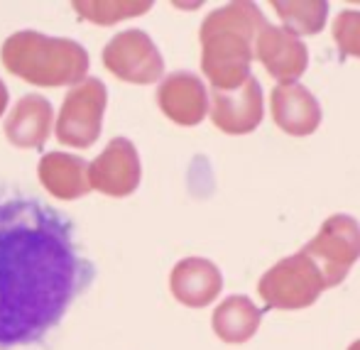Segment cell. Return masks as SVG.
Wrapping results in <instances>:
<instances>
[{
    "label": "cell",
    "instance_id": "1",
    "mask_svg": "<svg viewBox=\"0 0 360 350\" xmlns=\"http://www.w3.org/2000/svg\"><path fill=\"white\" fill-rule=\"evenodd\" d=\"M91 277L67 216L30 196H0V350L42 341Z\"/></svg>",
    "mask_w": 360,
    "mask_h": 350
},
{
    "label": "cell",
    "instance_id": "2",
    "mask_svg": "<svg viewBox=\"0 0 360 350\" xmlns=\"http://www.w3.org/2000/svg\"><path fill=\"white\" fill-rule=\"evenodd\" d=\"M267 27L262 10L250 0L228 3L201 22V71L216 91L240 89L250 79L257 34Z\"/></svg>",
    "mask_w": 360,
    "mask_h": 350
},
{
    "label": "cell",
    "instance_id": "3",
    "mask_svg": "<svg viewBox=\"0 0 360 350\" xmlns=\"http://www.w3.org/2000/svg\"><path fill=\"white\" fill-rule=\"evenodd\" d=\"M3 64L10 74L34 86H79L89 74V54L79 42L67 37H47L22 30L5 39Z\"/></svg>",
    "mask_w": 360,
    "mask_h": 350
},
{
    "label": "cell",
    "instance_id": "4",
    "mask_svg": "<svg viewBox=\"0 0 360 350\" xmlns=\"http://www.w3.org/2000/svg\"><path fill=\"white\" fill-rule=\"evenodd\" d=\"M323 289H328L326 280L307 252H297L280 260L257 282V292L267 309H282V311L311 306Z\"/></svg>",
    "mask_w": 360,
    "mask_h": 350
},
{
    "label": "cell",
    "instance_id": "5",
    "mask_svg": "<svg viewBox=\"0 0 360 350\" xmlns=\"http://www.w3.org/2000/svg\"><path fill=\"white\" fill-rule=\"evenodd\" d=\"M302 252H307L316 262L326 287H336L360 260V223L346 213L326 218L316 238H311L302 247Z\"/></svg>",
    "mask_w": 360,
    "mask_h": 350
},
{
    "label": "cell",
    "instance_id": "6",
    "mask_svg": "<svg viewBox=\"0 0 360 350\" xmlns=\"http://www.w3.org/2000/svg\"><path fill=\"white\" fill-rule=\"evenodd\" d=\"M108 91L101 79H86L67 93L57 120V140L62 145L86 150L101 135Z\"/></svg>",
    "mask_w": 360,
    "mask_h": 350
},
{
    "label": "cell",
    "instance_id": "7",
    "mask_svg": "<svg viewBox=\"0 0 360 350\" xmlns=\"http://www.w3.org/2000/svg\"><path fill=\"white\" fill-rule=\"evenodd\" d=\"M103 64L120 81L140 86L155 84L165 74V59L143 30H125L115 34L103 47Z\"/></svg>",
    "mask_w": 360,
    "mask_h": 350
},
{
    "label": "cell",
    "instance_id": "8",
    "mask_svg": "<svg viewBox=\"0 0 360 350\" xmlns=\"http://www.w3.org/2000/svg\"><path fill=\"white\" fill-rule=\"evenodd\" d=\"M140 176H143V167H140L138 150L128 138L110 140L89 167L91 189L113 199L133 194L140 186Z\"/></svg>",
    "mask_w": 360,
    "mask_h": 350
},
{
    "label": "cell",
    "instance_id": "9",
    "mask_svg": "<svg viewBox=\"0 0 360 350\" xmlns=\"http://www.w3.org/2000/svg\"><path fill=\"white\" fill-rule=\"evenodd\" d=\"M262 86L255 76H250L240 89L211 91V120L221 133L248 135L262 123Z\"/></svg>",
    "mask_w": 360,
    "mask_h": 350
},
{
    "label": "cell",
    "instance_id": "10",
    "mask_svg": "<svg viewBox=\"0 0 360 350\" xmlns=\"http://www.w3.org/2000/svg\"><path fill=\"white\" fill-rule=\"evenodd\" d=\"M255 59H260L272 79L280 84H294L309 67V49L292 30L267 22V27L257 34Z\"/></svg>",
    "mask_w": 360,
    "mask_h": 350
},
{
    "label": "cell",
    "instance_id": "11",
    "mask_svg": "<svg viewBox=\"0 0 360 350\" xmlns=\"http://www.w3.org/2000/svg\"><path fill=\"white\" fill-rule=\"evenodd\" d=\"M157 105L176 125H199L209 110V91L204 81L191 71H174L162 79L157 89Z\"/></svg>",
    "mask_w": 360,
    "mask_h": 350
},
{
    "label": "cell",
    "instance_id": "12",
    "mask_svg": "<svg viewBox=\"0 0 360 350\" xmlns=\"http://www.w3.org/2000/svg\"><path fill=\"white\" fill-rule=\"evenodd\" d=\"M272 118L287 135L304 138L321 125V105L316 96L302 84H277L270 93Z\"/></svg>",
    "mask_w": 360,
    "mask_h": 350
},
{
    "label": "cell",
    "instance_id": "13",
    "mask_svg": "<svg viewBox=\"0 0 360 350\" xmlns=\"http://www.w3.org/2000/svg\"><path fill=\"white\" fill-rule=\"evenodd\" d=\"M169 289L179 304L191 309H204L221 294L223 275L211 260L184 257L172 270Z\"/></svg>",
    "mask_w": 360,
    "mask_h": 350
},
{
    "label": "cell",
    "instance_id": "14",
    "mask_svg": "<svg viewBox=\"0 0 360 350\" xmlns=\"http://www.w3.org/2000/svg\"><path fill=\"white\" fill-rule=\"evenodd\" d=\"M54 125V110L44 96L27 93L5 120V138L22 150H42Z\"/></svg>",
    "mask_w": 360,
    "mask_h": 350
},
{
    "label": "cell",
    "instance_id": "15",
    "mask_svg": "<svg viewBox=\"0 0 360 350\" xmlns=\"http://www.w3.org/2000/svg\"><path fill=\"white\" fill-rule=\"evenodd\" d=\"M89 162L67 152H47L39 160L37 174L42 186L62 201H74L89 194Z\"/></svg>",
    "mask_w": 360,
    "mask_h": 350
},
{
    "label": "cell",
    "instance_id": "16",
    "mask_svg": "<svg viewBox=\"0 0 360 350\" xmlns=\"http://www.w3.org/2000/svg\"><path fill=\"white\" fill-rule=\"evenodd\" d=\"M262 323V309H257L245 294L223 299L214 311V331L223 343H245L257 333Z\"/></svg>",
    "mask_w": 360,
    "mask_h": 350
},
{
    "label": "cell",
    "instance_id": "17",
    "mask_svg": "<svg viewBox=\"0 0 360 350\" xmlns=\"http://www.w3.org/2000/svg\"><path fill=\"white\" fill-rule=\"evenodd\" d=\"M275 13L280 15V20L285 22L287 30H292L294 34H319L326 25L328 18V3L323 0H302V3H272Z\"/></svg>",
    "mask_w": 360,
    "mask_h": 350
},
{
    "label": "cell",
    "instance_id": "18",
    "mask_svg": "<svg viewBox=\"0 0 360 350\" xmlns=\"http://www.w3.org/2000/svg\"><path fill=\"white\" fill-rule=\"evenodd\" d=\"M72 8L84 20H89V22L115 25V22H120V20L145 15L147 10L152 8V3H147V0H140V3H120V0L110 3V0H96V3H74Z\"/></svg>",
    "mask_w": 360,
    "mask_h": 350
},
{
    "label": "cell",
    "instance_id": "19",
    "mask_svg": "<svg viewBox=\"0 0 360 350\" xmlns=\"http://www.w3.org/2000/svg\"><path fill=\"white\" fill-rule=\"evenodd\" d=\"M333 42L341 54L360 59V10H343L333 22Z\"/></svg>",
    "mask_w": 360,
    "mask_h": 350
},
{
    "label": "cell",
    "instance_id": "20",
    "mask_svg": "<svg viewBox=\"0 0 360 350\" xmlns=\"http://www.w3.org/2000/svg\"><path fill=\"white\" fill-rule=\"evenodd\" d=\"M5 108H8V89H5V84L0 81V115L5 113Z\"/></svg>",
    "mask_w": 360,
    "mask_h": 350
},
{
    "label": "cell",
    "instance_id": "21",
    "mask_svg": "<svg viewBox=\"0 0 360 350\" xmlns=\"http://www.w3.org/2000/svg\"><path fill=\"white\" fill-rule=\"evenodd\" d=\"M348 350H360V341H356V343H351V348Z\"/></svg>",
    "mask_w": 360,
    "mask_h": 350
}]
</instances>
